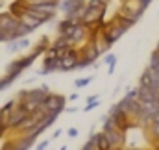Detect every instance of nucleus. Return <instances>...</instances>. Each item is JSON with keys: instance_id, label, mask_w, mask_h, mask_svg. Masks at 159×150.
Masks as SVG:
<instances>
[{"instance_id": "ddd939ff", "label": "nucleus", "mask_w": 159, "mask_h": 150, "mask_svg": "<svg viewBox=\"0 0 159 150\" xmlns=\"http://www.w3.org/2000/svg\"><path fill=\"white\" fill-rule=\"evenodd\" d=\"M152 132H154V135L159 137V120H154V126H152Z\"/></svg>"}, {"instance_id": "20e7f679", "label": "nucleus", "mask_w": 159, "mask_h": 150, "mask_svg": "<svg viewBox=\"0 0 159 150\" xmlns=\"http://www.w3.org/2000/svg\"><path fill=\"white\" fill-rule=\"evenodd\" d=\"M104 137L107 139V143H109V148H113L115 145L124 143V135L117 134V128H115V130H106V132H104Z\"/></svg>"}, {"instance_id": "9b49d317", "label": "nucleus", "mask_w": 159, "mask_h": 150, "mask_svg": "<svg viewBox=\"0 0 159 150\" xmlns=\"http://www.w3.org/2000/svg\"><path fill=\"white\" fill-rule=\"evenodd\" d=\"M102 6H106L104 0H91V2L87 4V7H102Z\"/></svg>"}, {"instance_id": "f8f14e48", "label": "nucleus", "mask_w": 159, "mask_h": 150, "mask_svg": "<svg viewBox=\"0 0 159 150\" xmlns=\"http://www.w3.org/2000/svg\"><path fill=\"white\" fill-rule=\"evenodd\" d=\"M89 83H91V78H80L78 82H76V87H85Z\"/></svg>"}, {"instance_id": "7ed1b4c3", "label": "nucleus", "mask_w": 159, "mask_h": 150, "mask_svg": "<svg viewBox=\"0 0 159 150\" xmlns=\"http://www.w3.org/2000/svg\"><path fill=\"white\" fill-rule=\"evenodd\" d=\"M128 28H124V26H119V24H111L109 28H107V32H106V39L109 41V43H115L117 39L122 37V34L126 32Z\"/></svg>"}, {"instance_id": "4468645a", "label": "nucleus", "mask_w": 159, "mask_h": 150, "mask_svg": "<svg viewBox=\"0 0 159 150\" xmlns=\"http://www.w3.org/2000/svg\"><path fill=\"white\" fill-rule=\"evenodd\" d=\"M69 135H70V137H74V135H78V130H74V128H72V130H69Z\"/></svg>"}, {"instance_id": "f03ea898", "label": "nucleus", "mask_w": 159, "mask_h": 150, "mask_svg": "<svg viewBox=\"0 0 159 150\" xmlns=\"http://www.w3.org/2000/svg\"><path fill=\"white\" fill-rule=\"evenodd\" d=\"M102 17H104V6L102 7H87L85 15H83V22L85 24H93L94 21H98Z\"/></svg>"}, {"instance_id": "39448f33", "label": "nucleus", "mask_w": 159, "mask_h": 150, "mask_svg": "<svg viewBox=\"0 0 159 150\" xmlns=\"http://www.w3.org/2000/svg\"><path fill=\"white\" fill-rule=\"evenodd\" d=\"M44 108L48 111H59L63 108V96H48L44 100Z\"/></svg>"}, {"instance_id": "2eb2a0df", "label": "nucleus", "mask_w": 159, "mask_h": 150, "mask_svg": "<svg viewBox=\"0 0 159 150\" xmlns=\"http://www.w3.org/2000/svg\"><path fill=\"white\" fill-rule=\"evenodd\" d=\"M139 2H141V6H148V4H150L152 0H139Z\"/></svg>"}, {"instance_id": "1a4fd4ad", "label": "nucleus", "mask_w": 159, "mask_h": 150, "mask_svg": "<svg viewBox=\"0 0 159 150\" xmlns=\"http://www.w3.org/2000/svg\"><path fill=\"white\" fill-rule=\"evenodd\" d=\"M115 128H117L115 119H113V117H111V119H107V120H106V124H104V132H106V130H115Z\"/></svg>"}, {"instance_id": "423d86ee", "label": "nucleus", "mask_w": 159, "mask_h": 150, "mask_svg": "<svg viewBox=\"0 0 159 150\" xmlns=\"http://www.w3.org/2000/svg\"><path fill=\"white\" fill-rule=\"evenodd\" d=\"M15 28H17V22H15L11 17H7V15H2V17H0V30L7 32L9 37H11V34L15 32Z\"/></svg>"}, {"instance_id": "f3484780", "label": "nucleus", "mask_w": 159, "mask_h": 150, "mask_svg": "<svg viewBox=\"0 0 159 150\" xmlns=\"http://www.w3.org/2000/svg\"><path fill=\"white\" fill-rule=\"evenodd\" d=\"M157 46H159V45H157Z\"/></svg>"}, {"instance_id": "0eeeda50", "label": "nucleus", "mask_w": 159, "mask_h": 150, "mask_svg": "<svg viewBox=\"0 0 159 150\" xmlns=\"http://www.w3.org/2000/svg\"><path fill=\"white\" fill-rule=\"evenodd\" d=\"M76 58H74V54H70L69 52V56H65L63 59H61V71H70V69H74L76 67Z\"/></svg>"}, {"instance_id": "9d476101", "label": "nucleus", "mask_w": 159, "mask_h": 150, "mask_svg": "<svg viewBox=\"0 0 159 150\" xmlns=\"http://www.w3.org/2000/svg\"><path fill=\"white\" fill-rule=\"evenodd\" d=\"M22 119H24V113L19 111L17 115H15V117H11V119H9V124H19V122L22 120Z\"/></svg>"}, {"instance_id": "dca6fc26", "label": "nucleus", "mask_w": 159, "mask_h": 150, "mask_svg": "<svg viewBox=\"0 0 159 150\" xmlns=\"http://www.w3.org/2000/svg\"><path fill=\"white\" fill-rule=\"evenodd\" d=\"M154 120H159V111L156 113V115H154Z\"/></svg>"}, {"instance_id": "6e6552de", "label": "nucleus", "mask_w": 159, "mask_h": 150, "mask_svg": "<svg viewBox=\"0 0 159 150\" xmlns=\"http://www.w3.org/2000/svg\"><path fill=\"white\" fill-rule=\"evenodd\" d=\"M20 19H22V24H26V26H28L30 30H32V28H37V26L41 24L39 19H35V17H34V15H30L28 11H26V13H24V15H22Z\"/></svg>"}, {"instance_id": "f257e3e1", "label": "nucleus", "mask_w": 159, "mask_h": 150, "mask_svg": "<svg viewBox=\"0 0 159 150\" xmlns=\"http://www.w3.org/2000/svg\"><path fill=\"white\" fill-rule=\"evenodd\" d=\"M139 100L141 102H152V100H159V89L152 87V85H141V89L137 91Z\"/></svg>"}]
</instances>
